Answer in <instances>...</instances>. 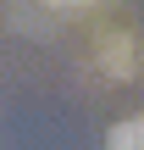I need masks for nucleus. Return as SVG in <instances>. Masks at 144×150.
Returning a JSON list of instances; mask_svg holds the SVG:
<instances>
[{
    "instance_id": "f257e3e1",
    "label": "nucleus",
    "mask_w": 144,
    "mask_h": 150,
    "mask_svg": "<svg viewBox=\"0 0 144 150\" xmlns=\"http://www.w3.org/2000/svg\"><path fill=\"white\" fill-rule=\"evenodd\" d=\"M105 150H144V111H139V117H122V122H111Z\"/></svg>"
},
{
    "instance_id": "f03ea898",
    "label": "nucleus",
    "mask_w": 144,
    "mask_h": 150,
    "mask_svg": "<svg viewBox=\"0 0 144 150\" xmlns=\"http://www.w3.org/2000/svg\"><path fill=\"white\" fill-rule=\"evenodd\" d=\"M50 11H83V6H94V0H44Z\"/></svg>"
}]
</instances>
